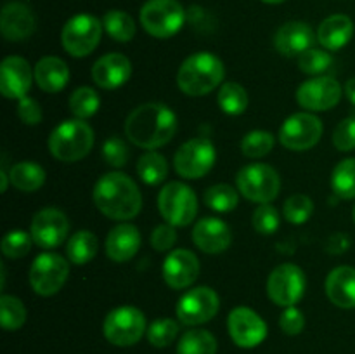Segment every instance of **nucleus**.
I'll list each match as a JSON object with an SVG mask.
<instances>
[{"label": "nucleus", "instance_id": "1", "mask_svg": "<svg viewBox=\"0 0 355 354\" xmlns=\"http://www.w3.org/2000/svg\"><path fill=\"white\" fill-rule=\"evenodd\" d=\"M177 127V115L166 104L144 103L128 115L125 135L139 148L156 149L172 141Z\"/></svg>", "mask_w": 355, "mask_h": 354}, {"label": "nucleus", "instance_id": "2", "mask_svg": "<svg viewBox=\"0 0 355 354\" xmlns=\"http://www.w3.org/2000/svg\"><path fill=\"white\" fill-rule=\"evenodd\" d=\"M94 203L113 221H130L141 212L142 194L132 177L121 172H107L94 186Z\"/></svg>", "mask_w": 355, "mask_h": 354}, {"label": "nucleus", "instance_id": "3", "mask_svg": "<svg viewBox=\"0 0 355 354\" xmlns=\"http://www.w3.org/2000/svg\"><path fill=\"white\" fill-rule=\"evenodd\" d=\"M225 76V66L220 58L211 52H196L180 65L177 71V85L187 96H207L217 89Z\"/></svg>", "mask_w": 355, "mask_h": 354}, {"label": "nucleus", "instance_id": "4", "mask_svg": "<svg viewBox=\"0 0 355 354\" xmlns=\"http://www.w3.org/2000/svg\"><path fill=\"white\" fill-rule=\"evenodd\" d=\"M94 146V130L80 118L64 120L59 124L49 137V151L55 160L64 163L85 158Z\"/></svg>", "mask_w": 355, "mask_h": 354}, {"label": "nucleus", "instance_id": "5", "mask_svg": "<svg viewBox=\"0 0 355 354\" xmlns=\"http://www.w3.org/2000/svg\"><path fill=\"white\" fill-rule=\"evenodd\" d=\"M238 191L250 201L270 203L281 189L279 174L267 163H250L236 176Z\"/></svg>", "mask_w": 355, "mask_h": 354}, {"label": "nucleus", "instance_id": "6", "mask_svg": "<svg viewBox=\"0 0 355 354\" xmlns=\"http://www.w3.org/2000/svg\"><path fill=\"white\" fill-rule=\"evenodd\" d=\"M158 208L162 217L175 228H184L194 221L198 214V198L187 184L172 180L165 184L158 194Z\"/></svg>", "mask_w": 355, "mask_h": 354}, {"label": "nucleus", "instance_id": "7", "mask_svg": "<svg viewBox=\"0 0 355 354\" xmlns=\"http://www.w3.org/2000/svg\"><path fill=\"white\" fill-rule=\"evenodd\" d=\"M103 332L107 342L113 346H134L148 332L144 312L134 305H121V307L113 309L107 312L104 319Z\"/></svg>", "mask_w": 355, "mask_h": 354}, {"label": "nucleus", "instance_id": "8", "mask_svg": "<svg viewBox=\"0 0 355 354\" xmlns=\"http://www.w3.org/2000/svg\"><path fill=\"white\" fill-rule=\"evenodd\" d=\"M186 21V10L177 0H148L141 9V24L156 38L179 33Z\"/></svg>", "mask_w": 355, "mask_h": 354}, {"label": "nucleus", "instance_id": "9", "mask_svg": "<svg viewBox=\"0 0 355 354\" xmlns=\"http://www.w3.org/2000/svg\"><path fill=\"white\" fill-rule=\"evenodd\" d=\"M103 28V23L92 14H76L62 28V47L73 58H85L99 45Z\"/></svg>", "mask_w": 355, "mask_h": 354}, {"label": "nucleus", "instance_id": "10", "mask_svg": "<svg viewBox=\"0 0 355 354\" xmlns=\"http://www.w3.org/2000/svg\"><path fill=\"white\" fill-rule=\"evenodd\" d=\"M69 276V264L59 253L45 252L33 260L30 267V285L42 297H51L64 287Z\"/></svg>", "mask_w": 355, "mask_h": 354}, {"label": "nucleus", "instance_id": "11", "mask_svg": "<svg viewBox=\"0 0 355 354\" xmlns=\"http://www.w3.org/2000/svg\"><path fill=\"white\" fill-rule=\"evenodd\" d=\"M215 160H217L215 146L208 139L194 137L177 149L173 167L184 179H201L214 169Z\"/></svg>", "mask_w": 355, "mask_h": 354}, {"label": "nucleus", "instance_id": "12", "mask_svg": "<svg viewBox=\"0 0 355 354\" xmlns=\"http://www.w3.org/2000/svg\"><path fill=\"white\" fill-rule=\"evenodd\" d=\"M322 121L312 113H295L283 121L279 142L291 151H307L322 137Z\"/></svg>", "mask_w": 355, "mask_h": 354}, {"label": "nucleus", "instance_id": "13", "mask_svg": "<svg viewBox=\"0 0 355 354\" xmlns=\"http://www.w3.org/2000/svg\"><path fill=\"white\" fill-rule=\"evenodd\" d=\"M307 280L304 271L295 264H281L274 267L267 280V294L270 301L281 307H291L304 297Z\"/></svg>", "mask_w": 355, "mask_h": 354}, {"label": "nucleus", "instance_id": "14", "mask_svg": "<svg viewBox=\"0 0 355 354\" xmlns=\"http://www.w3.org/2000/svg\"><path fill=\"white\" fill-rule=\"evenodd\" d=\"M218 307H220V298L214 288L196 287L179 298L175 314L182 325L196 326L214 319Z\"/></svg>", "mask_w": 355, "mask_h": 354}, {"label": "nucleus", "instance_id": "15", "mask_svg": "<svg viewBox=\"0 0 355 354\" xmlns=\"http://www.w3.org/2000/svg\"><path fill=\"white\" fill-rule=\"evenodd\" d=\"M30 233L37 246L45 250L55 248L68 238L69 221L64 212H61L59 208H42L31 219Z\"/></svg>", "mask_w": 355, "mask_h": 354}, {"label": "nucleus", "instance_id": "16", "mask_svg": "<svg viewBox=\"0 0 355 354\" xmlns=\"http://www.w3.org/2000/svg\"><path fill=\"white\" fill-rule=\"evenodd\" d=\"M227 330L232 342L243 349L260 346L267 337V323L253 309L239 305L229 312Z\"/></svg>", "mask_w": 355, "mask_h": 354}, {"label": "nucleus", "instance_id": "17", "mask_svg": "<svg viewBox=\"0 0 355 354\" xmlns=\"http://www.w3.org/2000/svg\"><path fill=\"white\" fill-rule=\"evenodd\" d=\"M343 89L331 76H315L305 80L297 90V101L309 111H328L342 99Z\"/></svg>", "mask_w": 355, "mask_h": 354}, {"label": "nucleus", "instance_id": "18", "mask_svg": "<svg viewBox=\"0 0 355 354\" xmlns=\"http://www.w3.org/2000/svg\"><path fill=\"white\" fill-rule=\"evenodd\" d=\"M162 274L170 288L184 290L189 288L200 276V260L191 250L177 248L166 255Z\"/></svg>", "mask_w": 355, "mask_h": 354}, {"label": "nucleus", "instance_id": "19", "mask_svg": "<svg viewBox=\"0 0 355 354\" xmlns=\"http://www.w3.org/2000/svg\"><path fill=\"white\" fill-rule=\"evenodd\" d=\"M35 73H31L30 62L19 56H9L0 66V90L7 99H23L26 97L31 87V80Z\"/></svg>", "mask_w": 355, "mask_h": 354}, {"label": "nucleus", "instance_id": "20", "mask_svg": "<svg viewBox=\"0 0 355 354\" xmlns=\"http://www.w3.org/2000/svg\"><path fill=\"white\" fill-rule=\"evenodd\" d=\"M37 26L33 10L23 2H7L0 12V31L9 42H21L31 37Z\"/></svg>", "mask_w": 355, "mask_h": 354}, {"label": "nucleus", "instance_id": "21", "mask_svg": "<svg viewBox=\"0 0 355 354\" xmlns=\"http://www.w3.org/2000/svg\"><path fill=\"white\" fill-rule=\"evenodd\" d=\"M194 245L205 253H222L231 246V228L222 219L203 217L194 224L193 229Z\"/></svg>", "mask_w": 355, "mask_h": 354}, {"label": "nucleus", "instance_id": "22", "mask_svg": "<svg viewBox=\"0 0 355 354\" xmlns=\"http://www.w3.org/2000/svg\"><path fill=\"white\" fill-rule=\"evenodd\" d=\"M132 75L130 59L118 52L103 56L92 66V80L101 89L113 90L128 82Z\"/></svg>", "mask_w": 355, "mask_h": 354}, {"label": "nucleus", "instance_id": "23", "mask_svg": "<svg viewBox=\"0 0 355 354\" xmlns=\"http://www.w3.org/2000/svg\"><path fill=\"white\" fill-rule=\"evenodd\" d=\"M314 31L304 21H288L274 35V47L286 58L304 54L312 49L314 44Z\"/></svg>", "mask_w": 355, "mask_h": 354}, {"label": "nucleus", "instance_id": "24", "mask_svg": "<svg viewBox=\"0 0 355 354\" xmlns=\"http://www.w3.org/2000/svg\"><path fill=\"white\" fill-rule=\"evenodd\" d=\"M141 248V233L134 224H118L106 238V255L114 262H127Z\"/></svg>", "mask_w": 355, "mask_h": 354}, {"label": "nucleus", "instance_id": "25", "mask_svg": "<svg viewBox=\"0 0 355 354\" xmlns=\"http://www.w3.org/2000/svg\"><path fill=\"white\" fill-rule=\"evenodd\" d=\"M326 295L342 309L355 307V267L338 266L326 278Z\"/></svg>", "mask_w": 355, "mask_h": 354}, {"label": "nucleus", "instance_id": "26", "mask_svg": "<svg viewBox=\"0 0 355 354\" xmlns=\"http://www.w3.org/2000/svg\"><path fill=\"white\" fill-rule=\"evenodd\" d=\"M354 37V23L345 14H333L326 17L318 30V40L326 51H340Z\"/></svg>", "mask_w": 355, "mask_h": 354}, {"label": "nucleus", "instance_id": "27", "mask_svg": "<svg viewBox=\"0 0 355 354\" xmlns=\"http://www.w3.org/2000/svg\"><path fill=\"white\" fill-rule=\"evenodd\" d=\"M35 82L44 92L55 94L66 87L69 80V68L61 58L45 56L35 66Z\"/></svg>", "mask_w": 355, "mask_h": 354}, {"label": "nucleus", "instance_id": "28", "mask_svg": "<svg viewBox=\"0 0 355 354\" xmlns=\"http://www.w3.org/2000/svg\"><path fill=\"white\" fill-rule=\"evenodd\" d=\"M9 179L16 189L33 193L45 183V170L37 162H17L9 169Z\"/></svg>", "mask_w": 355, "mask_h": 354}, {"label": "nucleus", "instance_id": "29", "mask_svg": "<svg viewBox=\"0 0 355 354\" xmlns=\"http://www.w3.org/2000/svg\"><path fill=\"white\" fill-rule=\"evenodd\" d=\"M97 248H99L97 236L89 229H82V231L69 236L68 245H66V255H68L69 262L83 266L96 257Z\"/></svg>", "mask_w": 355, "mask_h": 354}, {"label": "nucleus", "instance_id": "30", "mask_svg": "<svg viewBox=\"0 0 355 354\" xmlns=\"http://www.w3.org/2000/svg\"><path fill=\"white\" fill-rule=\"evenodd\" d=\"M217 103L224 113L232 115H243L250 104L248 92L245 87L238 82H225L222 83L217 94Z\"/></svg>", "mask_w": 355, "mask_h": 354}, {"label": "nucleus", "instance_id": "31", "mask_svg": "<svg viewBox=\"0 0 355 354\" xmlns=\"http://www.w3.org/2000/svg\"><path fill=\"white\" fill-rule=\"evenodd\" d=\"M137 174L141 177L142 183L149 184V186H156V184H162L166 179V174H168V163L166 158L159 153L148 149L144 155L139 158L137 162Z\"/></svg>", "mask_w": 355, "mask_h": 354}, {"label": "nucleus", "instance_id": "32", "mask_svg": "<svg viewBox=\"0 0 355 354\" xmlns=\"http://www.w3.org/2000/svg\"><path fill=\"white\" fill-rule=\"evenodd\" d=\"M177 354H217V339L208 330H187L177 344Z\"/></svg>", "mask_w": 355, "mask_h": 354}, {"label": "nucleus", "instance_id": "33", "mask_svg": "<svg viewBox=\"0 0 355 354\" xmlns=\"http://www.w3.org/2000/svg\"><path fill=\"white\" fill-rule=\"evenodd\" d=\"M103 26L106 33L116 42H130L135 37V31H137L134 17L118 9L104 14Z\"/></svg>", "mask_w": 355, "mask_h": 354}, {"label": "nucleus", "instance_id": "34", "mask_svg": "<svg viewBox=\"0 0 355 354\" xmlns=\"http://www.w3.org/2000/svg\"><path fill=\"white\" fill-rule=\"evenodd\" d=\"M333 193L342 200L355 198V158H345L333 169L331 174Z\"/></svg>", "mask_w": 355, "mask_h": 354}, {"label": "nucleus", "instance_id": "35", "mask_svg": "<svg viewBox=\"0 0 355 354\" xmlns=\"http://www.w3.org/2000/svg\"><path fill=\"white\" fill-rule=\"evenodd\" d=\"M203 200L207 207H210L215 212H232L238 207V191L229 184H215L210 186L203 194Z\"/></svg>", "mask_w": 355, "mask_h": 354}, {"label": "nucleus", "instance_id": "36", "mask_svg": "<svg viewBox=\"0 0 355 354\" xmlns=\"http://www.w3.org/2000/svg\"><path fill=\"white\" fill-rule=\"evenodd\" d=\"M68 104L69 111H71L76 118L85 120V118L94 117V115L97 113L101 99L92 87H78V89L73 90V94L69 96Z\"/></svg>", "mask_w": 355, "mask_h": 354}, {"label": "nucleus", "instance_id": "37", "mask_svg": "<svg viewBox=\"0 0 355 354\" xmlns=\"http://www.w3.org/2000/svg\"><path fill=\"white\" fill-rule=\"evenodd\" d=\"M26 307L23 302L14 295H2L0 297V321L2 328L7 332L19 330L26 323Z\"/></svg>", "mask_w": 355, "mask_h": 354}, {"label": "nucleus", "instance_id": "38", "mask_svg": "<svg viewBox=\"0 0 355 354\" xmlns=\"http://www.w3.org/2000/svg\"><path fill=\"white\" fill-rule=\"evenodd\" d=\"M276 139L269 130H252L243 137L241 151L248 158H262L272 151Z\"/></svg>", "mask_w": 355, "mask_h": 354}, {"label": "nucleus", "instance_id": "39", "mask_svg": "<svg viewBox=\"0 0 355 354\" xmlns=\"http://www.w3.org/2000/svg\"><path fill=\"white\" fill-rule=\"evenodd\" d=\"M148 342L155 347H166L179 335V323L172 318L155 319L148 326Z\"/></svg>", "mask_w": 355, "mask_h": 354}, {"label": "nucleus", "instance_id": "40", "mask_svg": "<svg viewBox=\"0 0 355 354\" xmlns=\"http://www.w3.org/2000/svg\"><path fill=\"white\" fill-rule=\"evenodd\" d=\"M314 214V201L307 194H291L284 201V217L291 224H304Z\"/></svg>", "mask_w": 355, "mask_h": 354}, {"label": "nucleus", "instance_id": "41", "mask_svg": "<svg viewBox=\"0 0 355 354\" xmlns=\"http://www.w3.org/2000/svg\"><path fill=\"white\" fill-rule=\"evenodd\" d=\"M333 65V58L326 49H309L298 56V68L307 75H321Z\"/></svg>", "mask_w": 355, "mask_h": 354}, {"label": "nucleus", "instance_id": "42", "mask_svg": "<svg viewBox=\"0 0 355 354\" xmlns=\"http://www.w3.org/2000/svg\"><path fill=\"white\" fill-rule=\"evenodd\" d=\"M33 245L31 233L23 231V229H12L2 238V253L9 259H21L26 255Z\"/></svg>", "mask_w": 355, "mask_h": 354}, {"label": "nucleus", "instance_id": "43", "mask_svg": "<svg viewBox=\"0 0 355 354\" xmlns=\"http://www.w3.org/2000/svg\"><path fill=\"white\" fill-rule=\"evenodd\" d=\"M253 228L260 235H274L279 228V212L270 203H260L253 212Z\"/></svg>", "mask_w": 355, "mask_h": 354}, {"label": "nucleus", "instance_id": "44", "mask_svg": "<svg viewBox=\"0 0 355 354\" xmlns=\"http://www.w3.org/2000/svg\"><path fill=\"white\" fill-rule=\"evenodd\" d=\"M128 155H130L128 146L125 144L123 139L116 137V135L106 139L103 146V158L107 165L120 169V167H123L128 162Z\"/></svg>", "mask_w": 355, "mask_h": 354}, {"label": "nucleus", "instance_id": "45", "mask_svg": "<svg viewBox=\"0 0 355 354\" xmlns=\"http://www.w3.org/2000/svg\"><path fill=\"white\" fill-rule=\"evenodd\" d=\"M333 144L338 151H354L355 149V117H349L336 125L333 132Z\"/></svg>", "mask_w": 355, "mask_h": 354}, {"label": "nucleus", "instance_id": "46", "mask_svg": "<svg viewBox=\"0 0 355 354\" xmlns=\"http://www.w3.org/2000/svg\"><path fill=\"white\" fill-rule=\"evenodd\" d=\"M177 242V231L175 226L172 224H159L156 226L155 231L151 233V245L153 248L158 250V252H166V250L172 248Z\"/></svg>", "mask_w": 355, "mask_h": 354}, {"label": "nucleus", "instance_id": "47", "mask_svg": "<svg viewBox=\"0 0 355 354\" xmlns=\"http://www.w3.org/2000/svg\"><path fill=\"white\" fill-rule=\"evenodd\" d=\"M279 326L286 335H298V333H302V330L305 326L304 312L295 307V305L286 307L279 318Z\"/></svg>", "mask_w": 355, "mask_h": 354}, {"label": "nucleus", "instance_id": "48", "mask_svg": "<svg viewBox=\"0 0 355 354\" xmlns=\"http://www.w3.org/2000/svg\"><path fill=\"white\" fill-rule=\"evenodd\" d=\"M17 117L21 118V121L26 125H37L42 121V108L33 97H23L17 103Z\"/></svg>", "mask_w": 355, "mask_h": 354}, {"label": "nucleus", "instance_id": "49", "mask_svg": "<svg viewBox=\"0 0 355 354\" xmlns=\"http://www.w3.org/2000/svg\"><path fill=\"white\" fill-rule=\"evenodd\" d=\"M349 238H347L345 235H342V233H336L335 236H331L329 238V243H328V250L333 253H342L345 252V250H349Z\"/></svg>", "mask_w": 355, "mask_h": 354}, {"label": "nucleus", "instance_id": "50", "mask_svg": "<svg viewBox=\"0 0 355 354\" xmlns=\"http://www.w3.org/2000/svg\"><path fill=\"white\" fill-rule=\"evenodd\" d=\"M345 96L349 97L350 103H352L355 106V76H354V78H350L349 82L345 83Z\"/></svg>", "mask_w": 355, "mask_h": 354}, {"label": "nucleus", "instance_id": "51", "mask_svg": "<svg viewBox=\"0 0 355 354\" xmlns=\"http://www.w3.org/2000/svg\"><path fill=\"white\" fill-rule=\"evenodd\" d=\"M0 180H2V193H6L7 191V183H9V172H6V170H0Z\"/></svg>", "mask_w": 355, "mask_h": 354}, {"label": "nucleus", "instance_id": "52", "mask_svg": "<svg viewBox=\"0 0 355 354\" xmlns=\"http://www.w3.org/2000/svg\"><path fill=\"white\" fill-rule=\"evenodd\" d=\"M262 2H266V3H281V2H284V0H262Z\"/></svg>", "mask_w": 355, "mask_h": 354}, {"label": "nucleus", "instance_id": "53", "mask_svg": "<svg viewBox=\"0 0 355 354\" xmlns=\"http://www.w3.org/2000/svg\"><path fill=\"white\" fill-rule=\"evenodd\" d=\"M354 222H355V207H354Z\"/></svg>", "mask_w": 355, "mask_h": 354}]
</instances>
